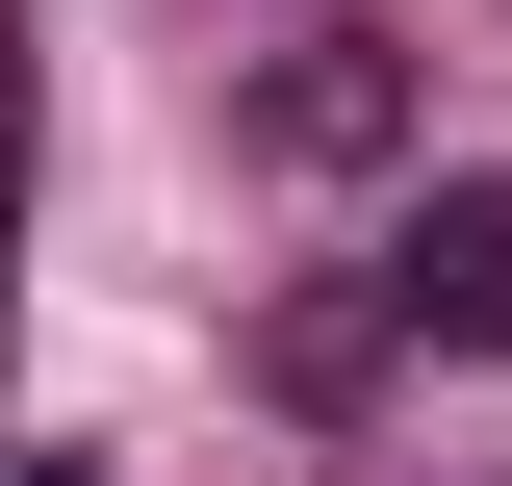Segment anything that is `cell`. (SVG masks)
Returning <instances> with one entry per match:
<instances>
[{
    "instance_id": "6da1fadb",
    "label": "cell",
    "mask_w": 512,
    "mask_h": 486,
    "mask_svg": "<svg viewBox=\"0 0 512 486\" xmlns=\"http://www.w3.org/2000/svg\"><path fill=\"white\" fill-rule=\"evenodd\" d=\"M231 128H256V180H384V154L436 128V52H384V26H282Z\"/></svg>"
},
{
    "instance_id": "7a4b0ae2",
    "label": "cell",
    "mask_w": 512,
    "mask_h": 486,
    "mask_svg": "<svg viewBox=\"0 0 512 486\" xmlns=\"http://www.w3.org/2000/svg\"><path fill=\"white\" fill-rule=\"evenodd\" d=\"M359 282H384V333H410V359H512V180H410Z\"/></svg>"
},
{
    "instance_id": "3957f363",
    "label": "cell",
    "mask_w": 512,
    "mask_h": 486,
    "mask_svg": "<svg viewBox=\"0 0 512 486\" xmlns=\"http://www.w3.org/2000/svg\"><path fill=\"white\" fill-rule=\"evenodd\" d=\"M256 359H282V410H359V384L410 359V333H384V282H359V307H282V333H256Z\"/></svg>"
}]
</instances>
